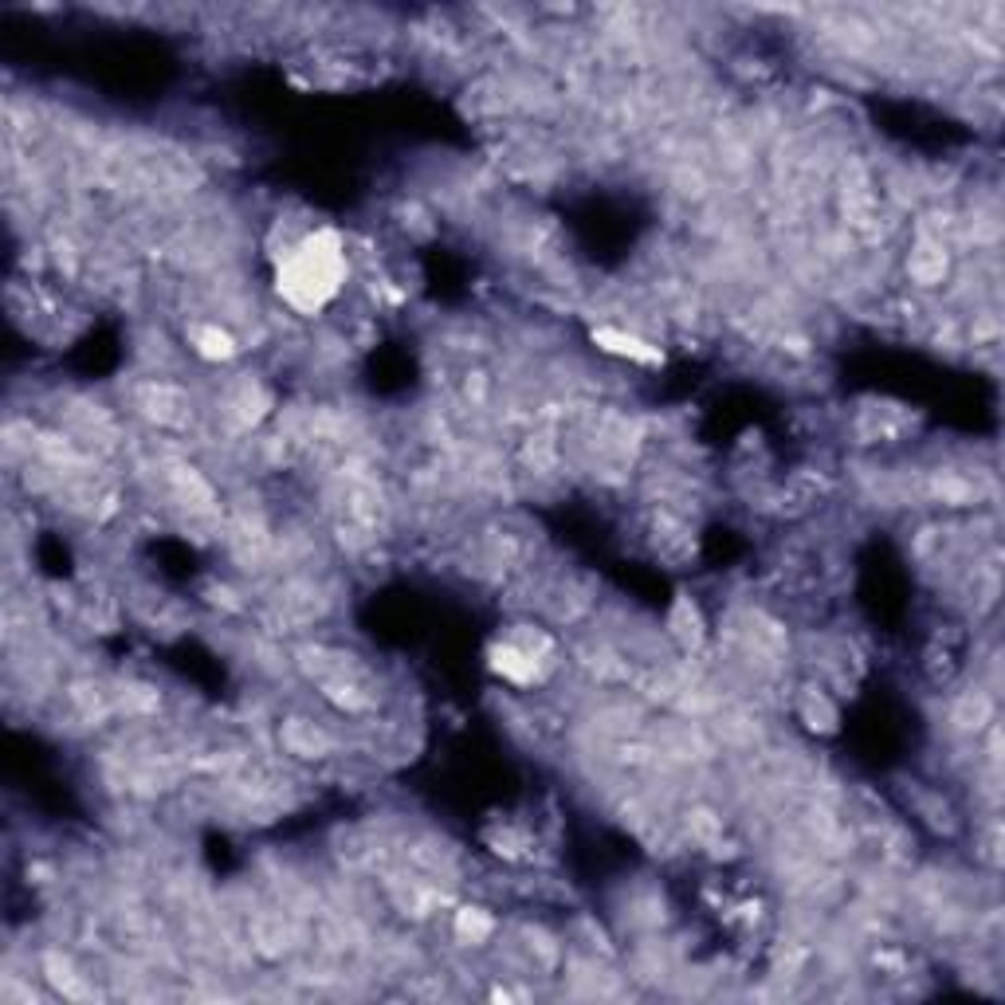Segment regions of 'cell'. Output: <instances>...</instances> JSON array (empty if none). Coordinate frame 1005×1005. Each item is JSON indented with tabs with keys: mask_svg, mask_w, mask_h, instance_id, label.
<instances>
[{
	"mask_svg": "<svg viewBox=\"0 0 1005 1005\" xmlns=\"http://www.w3.org/2000/svg\"><path fill=\"white\" fill-rule=\"evenodd\" d=\"M193 350L201 353V358H209V362H228L232 353H236V338H232L228 331H221V326H193Z\"/></svg>",
	"mask_w": 1005,
	"mask_h": 1005,
	"instance_id": "3",
	"label": "cell"
},
{
	"mask_svg": "<svg viewBox=\"0 0 1005 1005\" xmlns=\"http://www.w3.org/2000/svg\"><path fill=\"white\" fill-rule=\"evenodd\" d=\"M594 343L601 346V350H609V353H617V358H624V362H636V365H663V350H660V346L648 343V338H641V334L613 331V326H597V331H594Z\"/></svg>",
	"mask_w": 1005,
	"mask_h": 1005,
	"instance_id": "2",
	"label": "cell"
},
{
	"mask_svg": "<svg viewBox=\"0 0 1005 1005\" xmlns=\"http://www.w3.org/2000/svg\"><path fill=\"white\" fill-rule=\"evenodd\" d=\"M346 275H350V263H346L343 236L334 228H319L307 232L295 248H287L280 275H275V287H280L283 302L291 311L314 314L343 291Z\"/></svg>",
	"mask_w": 1005,
	"mask_h": 1005,
	"instance_id": "1",
	"label": "cell"
},
{
	"mask_svg": "<svg viewBox=\"0 0 1005 1005\" xmlns=\"http://www.w3.org/2000/svg\"><path fill=\"white\" fill-rule=\"evenodd\" d=\"M460 931L463 935H472V939H483L487 931H492V919H487L483 911H472V907H468V911H460Z\"/></svg>",
	"mask_w": 1005,
	"mask_h": 1005,
	"instance_id": "4",
	"label": "cell"
}]
</instances>
